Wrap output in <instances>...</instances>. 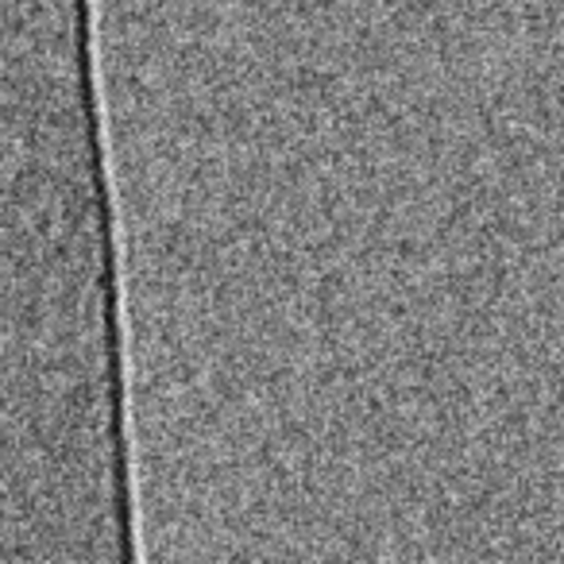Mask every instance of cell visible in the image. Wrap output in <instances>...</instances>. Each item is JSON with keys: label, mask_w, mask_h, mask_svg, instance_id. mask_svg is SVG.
<instances>
[{"label": "cell", "mask_w": 564, "mask_h": 564, "mask_svg": "<svg viewBox=\"0 0 564 564\" xmlns=\"http://www.w3.org/2000/svg\"><path fill=\"white\" fill-rule=\"evenodd\" d=\"M556 410V406H553ZM533 414H538V410H533ZM549 430H553V425H549ZM549 430H545V441H549V448H553V456H564V441H553V437H549ZM541 441V437H538ZM533 448H538V445H533Z\"/></svg>", "instance_id": "6da1fadb"}]
</instances>
